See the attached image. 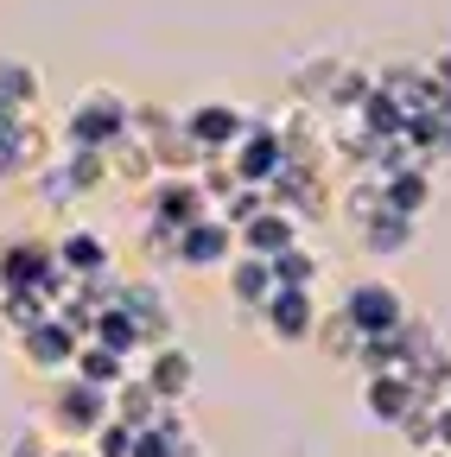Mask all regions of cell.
I'll use <instances>...</instances> for the list:
<instances>
[{
  "label": "cell",
  "mask_w": 451,
  "mask_h": 457,
  "mask_svg": "<svg viewBox=\"0 0 451 457\" xmlns=\"http://www.w3.org/2000/svg\"><path fill=\"white\" fill-rule=\"evenodd\" d=\"M45 420H51V432H58V438L89 445L108 420H115V400H108V387H89V381H77V375H58Z\"/></svg>",
  "instance_id": "6da1fadb"
},
{
  "label": "cell",
  "mask_w": 451,
  "mask_h": 457,
  "mask_svg": "<svg viewBox=\"0 0 451 457\" xmlns=\"http://www.w3.org/2000/svg\"><path fill=\"white\" fill-rule=\"evenodd\" d=\"M51 451V438H38V432H26L20 445H13V457H45Z\"/></svg>",
  "instance_id": "7402d4cb"
},
{
  "label": "cell",
  "mask_w": 451,
  "mask_h": 457,
  "mask_svg": "<svg viewBox=\"0 0 451 457\" xmlns=\"http://www.w3.org/2000/svg\"><path fill=\"white\" fill-rule=\"evenodd\" d=\"M236 242L248 248V254H280V248H293V242H305V222L293 216V210H280V204H267V210H255L242 228H236Z\"/></svg>",
  "instance_id": "30bf717a"
},
{
  "label": "cell",
  "mask_w": 451,
  "mask_h": 457,
  "mask_svg": "<svg viewBox=\"0 0 451 457\" xmlns=\"http://www.w3.org/2000/svg\"><path fill=\"white\" fill-rule=\"evenodd\" d=\"M45 457H89V451H83V445H71V438H64V445H51V451H45Z\"/></svg>",
  "instance_id": "603a6c76"
},
{
  "label": "cell",
  "mask_w": 451,
  "mask_h": 457,
  "mask_svg": "<svg viewBox=\"0 0 451 457\" xmlns=\"http://www.w3.org/2000/svg\"><path fill=\"white\" fill-rule=\"evenodd\" d=\"M77 343H83V330H71L58 312H51V318H38L32 330H20V356H26L38 375H71Z\"/></svg>",
  "instance_id": "277c9868"
},
{
  "label": "cell",
  "mask_w": 451,
  "mask_h": 457,
  "mask_svg": "<svg viewBox=\"0 0 451 457\" xmlns=\"http://www.w3.org/2000/svg\"><path fill=\"white\" fill-rule=\"evenodd\" d=\"M363 413L375 426H407L413 413H426L420 381L413 375H363Z\"/></svg>",
  "instance_id": "5b68a950"
},
{
  "label": "cell",
  "mask_w": 451,
  "mask_h": 457,
  "mask_svg": "<svg viewBox=\"0 0 451 457\" xmlns=\"http://www.w3.org/2000/svg\"><path fill=\"white\" fill-rule=\"evenodd\" d=\"M0 121H13V114H7V108H0Z\"/></svg>",
  "instance_id": "d4e9b609"
},
{
  "label": "cell",
  "mask_w": 451,
  "mask_h": 457,
  "mask_svg": "<svg viewBox=\"0 0 451 457\" xmlns=\"http://www.w3.org/2000/svg\"><path fill=\"white\" fill-rule=\"evenodd\" d=\"M108 400H115V420H128L134 432H146V426H159V413H165V400L146 387V381H115V394H108Z\"/></svg>",
  "instance_id": "9a60e30c"
},
{
  "label": "cell",
  "mask_w": 451,
  "mask_h": 457,
  "mask_svg": "<svg viewBox=\"0 0 451 457\" xmlns=\"http://www.w3.org/2000/svg\"><path fill=\"white\" fill-rule=\"evenodd\" d=\"M375 210H381V179H375V171H363V179H356V185L344 191V216H350V222L363 228V222H369Z\"/></svg>",
  "instance_id": "44dd1931"
},
{
  "label": "cell",
  "mask_w": 451,
  "mask_h": 457,
  "mask_svg": "<svg viewBox=\"0 0 451 457\" xmlns=\"http://www.w3.org/2000/svg\"><path fill=\"white\" fill-rule=\"evenodd\" d=\"M51 248H58V267H64L71 279H96V273H115V267H108V242L96 236V228H64V236L51 242Z\"/></svg>",
  "instance_id": "7c38bea8"
},
{
  "label": "cell",
  "mask_w": 451,
  "mask_h": 457,
  "mask_svg": "<svg viewBox=\"0 0 451 457\" xmlns=\"http://www.w3.org/2000/svg\"><path fill=\"white\" fill-rule=\"evenodd\" d=\"M185 121V134L197 140V153H230L236 140H242V108H230V102H204V108H191V114H179Z\"/></svg>",
  "instance_id": "8fae6325"
},
{
  "label": "cell",
  "mask_w": 451,
  "mask_h": 457,
  "mask_svg": "<svg viewBox=\"0 0 451 457\" xmlns=\"http://www.w3.org/2000/svg\"><path fill=\"white\" fill-rule=\"evenodd\" d=\"M273 279H280V286H305V293H312V279H318V254H312L305 242L280 248V254H273Z\"/></svg>",
  "instance_id": "ffe728a7"
},
{
  "label": "cell",
  "mask_w": 451,
  "mask_h": 457,
  "mask_svg": "<svg viewBox=\"0 0 451 457\" xmlns=\"http://www.w3.org/2000/svg\"><path fill=\"white\" fill-rule=\"evenodd\" d=\"M230 254H236V228L216 222V216H197L185 236H179V267H191V273L230 267Z\"/></svg>",
  "instance_id": "9c48e42d"
},
{
  "label": "cell",
  "mask_w": 451,
  "mask_h": 457,
  "mask_svg": "<svg viewBox=\"0 0 451 457\" xmlns=\"http://www.w3.org/2000/svg\"><path fill=\"white\" fill-rule=\"evenodd\" d=\"M273 286H280V279H273V261H267V254H248V248H242V254L230 261V299H236L242 312H261Z\"/></svg>",
  "instance_id": "4fadbf2b"
},
{
  "label": "cell",
  "mask_w": 451,
  "mask_h": 457,
  "mask_svg": "<svg viewBox=\"0 0 451 457\" xmlns=\"http://www.w3.org/2000/svg\"><path fill=\"white\" fill-rule=\"evenodd\" d=\"M381 204L401 210V216H420L432 204V179H426V171H388V179H381Z\"/></svg>",
  "instance_id": "d6986e66"
},
{
  "label": "cell",
  "mask_w": 451,
  "mask_h": 457,
  "mask_svg": "<svg viewBox=\"0 0 451 457\" xmlns=\"http://www.w3.org/2000/svg\"><path fill=\"white\" fill-rule=\"evenodd\" d=\"M128 362H134V356H115L108 343L83 337V343H77V362H71V375H77V381H89V387H108V394H115V381L128 375Z\"/></svg>",
  "instance_id": "5bb4252c"
},
{
  "label": "cell",
  "mask_w": 451,
  "mask_h": 457,
  "mask_svg": "<svg viewBox=\"0 0 451 457\" xmlns=\"http://www.w3.org/2000/svg\"><path fill=\"white\" fill-rule=\"evenodd\" d=\"M38 71L32 64H20V57H0V108L7 114H32L38 108Z\"/></svg>",
  "instance_id": "ac0fdd59"
},
{
  "label": "cell",
  "mask_w": 451,
  "mask_h": 457,
  "mask_svg": "<svg viewBox=\"0 0 451 457\" xmlns=\"http://www.w3.org/2000/svg\"><path fill=\"white\" fill-rule=\"evenodd\" d=\"M146 356V369H140V381L165 400V407H179V400L191 394V381H197V362H191V350L185 343H153V350H140Z\"/></svg>",
  "instance_id": "ba28073f"
},
{
  "label": "cell",
  "mask_w": 451,
  "mask_h": 457,
  "mask_svg": "<svg viewBox=\"0 0 451 457\" xmlns=\"http://www.w3.org/2000/svg\"><path fill=\"white\" fill-rule=\"evenodd\" d=\"M363 248L369 254H401V248H413V216H401V210H375L369 222H363Z\"/></svg>",
  "instance_id": "2e32d148"
},
{
  "label": "cell",
  "mask_w": 451,
  "mask_h": 457,
  "mask_svg": "<svg viewBox=\"0 0 451 457\" xmlns=\"http://www.w3.org/2000/svg\"><path fill=\"white\" fill-rule=\"evenodd\" d=\"M7 337H13V330H7V324H0V350H7Z\"/></svg>",
  "instance_id": "cb8c5ba5"
},
{
  "label": "cell",
  "mask_w": 451,
  "mask_h": 457,
  "mask_svg": "<svg viewBox=\"0 0 451 457\" xmlns=\"http://www.w3.org/2000/svg\"><path fill=\"white\" fill-rule=\"evenodd\" d=\"M280 165H287L280 128H242V140L230 146V179H242V185H273Z\"/></svg>",
  "instance_id": "8992f818"
},
{
  "label": "cell",
  "mask_w": 451,
  "mask_h": 457,
  "mask_svg": "<svg viewBox=\"0 0 451 457\" xmlns=\"http://www.w3.org/2000/svg\"><path fill=\"white\" fill-rule=\"evenodd\" d=\"M261 318H267V330L280 343H312L318 337V299L305 293V286H273L267 305H261Z\"/></svg>",
  "instance_id": "52a82bcc"
},
{
  "label": "cell",
  "mask_w": 451,
  "mask_h": 457,
  "mask_svg": "<svg viewBox=\"0 0 451 457\" xmlns=\"http://www.w3.org/2000/svg\"><path fill=\"white\" fill-rule=\"evenodd\" d=\"M89 337L96 343H108V350H115V356H140L146 350V337H140V324L121 312V305H102L96 318H89Z\"/></svg>",
  "instance_id": "e0dca14e"
},
{
  "label": "cell",
  "mask_w": 451,
  "mask_h": 457,
  "mask_svg": "<svg viewBox=\"0 0 451 457\" xmlns=\"http://www.w3.org/2000/svg\"><path fill=\"white\" fill-rule=\"evenodd\" d=\"M337 312H344L363 337H388V330H401V324H407V305H401V293H394L388 279H356Z\"/></svg>",
  "instance_id": "3957f363"
},
{
  "label": "cell",
  "mask_w": 451,
  "mask_h": 457,
  "mask_svg": "<svg viewBox=\"0 0 451 457\" xmlns=\"http://www.w3.org/2000/svg\"><path fill=\"white\" fill-rule=\"evenodd\" d=\"M128 128H134V108H128L115 89H89V96H77L71 121H64V146H96V153H108Z\"/></svg>",
  "instance_id": "7a4b0ae2"
}]
</instances>
